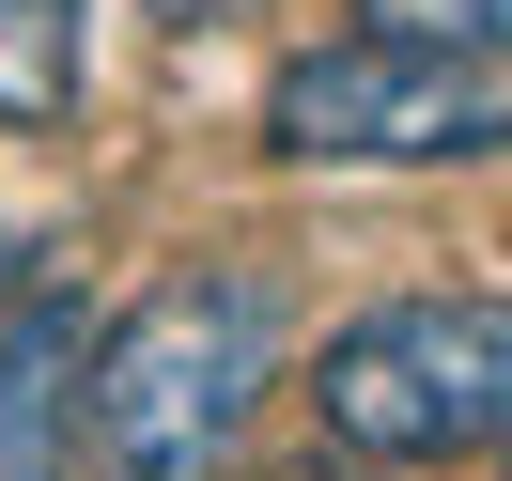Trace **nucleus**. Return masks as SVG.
I'll list each match as a JSON object with an SVG mask.
<instances>
[{"label":"nucleus","instance_id":"7","mask_svg":"<svg viewBox=\"0 0 512 481\" xmlns=\"http://www.w3.org/2000/svg\"><path fill=\"white\" fill-rule=\"evenodd\" d=\"M32 264H47V233H0V311L32 295Z\"/></svg>","mask_w":512,"mask_h":481},{"label":"nucleus","instance_id":"1","mask_svg":"<svg viewBox=\"0 0 512 481\" xmlns=\"http://www.w3.org/2000/svg\"><path fill=\"white\" fill-rule=\"evenodd\" d=\"M280 280L264 264H171L156 295L78 342V435L94 481H218L249 450L264 388H280Z\"/></svg>","mask_w":512,"mask_h":481},{"label":"nucleus","instance_id":"6","mask_svg":"<svg viewBox=\"0 0 512 481\" xmlns=\"http://www.w3.org/2000/svg\"><path fill=\"white\" fill-rule=\"evenodd\" d=\"M357 32H388V47H497L512 0H357Z\"/></svg>","mask_w":512,"mask_h":481},{"label":"nucleus","instance_id":"3","mask_svg":"<svg viewBox=\"0 0 512 481\" xmlns=\"http://www.w3.org/2000/svg\"><path fill=\"white\" fill-rule=\"evenodd\" d=\"M326 435L357 466L512 450V295H388L326 342Z\"/></svg>","mask_w":512,"mask_h":481},{"label":"nucleus","instance_id":"8","mask_svg":"<svg viewBox=\"0 0 512 481\" xmlns=\"http://www.w3.org/2000/svg\"><path fill=\"white\" fill-rule=\"evenodd\" d=\"M280 481H357V450H311V466H280Z\"/></svg>","mask_w":512,"mask_h":481},{"label":"nucleus","instance_id":"2","mask_svg":"<svg viewBox=\"0 0 512 481\" xmlns=\"http://www.w3.org/2000/svg\"><path fill=\"white\" fill-rule=\"evenodd\" d=\"M264 156L295 171H450V156H512V32L497 47H295L264 78Z\"/></svg>","mask_w":512,"mask_h":481},{"label":"nucleus","instance_id":"4","mask_svg":"<svg viewBox=\"0 0 512 481\" xmlns=\"http://www.w3.org/2000/svg\"><path fill=\"white\" fill-rule=\"evenodd\" d=\"M78 342L63 295H16L0 326V481H78Z\"/></svg>","mask_w":512,"mask_h":481},{"label":"nucleus","instance_id":"5","mask_svg":"<svg viewBox=\"0 0 512 481\" xmlns=\"http://www.w3.org/2000/svg\"><path fill=\"white\" fill-rule=\"evenodd\" d=\"M0 125H78V0H0Z\"/></svg>","mask_w":512,"mask_h":481}]
</instances>
